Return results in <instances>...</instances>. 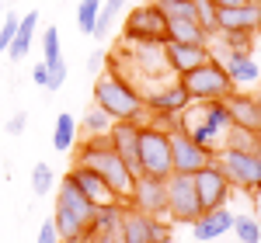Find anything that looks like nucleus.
<instances>
[{
	"label": "nucleus",
	"instance_id": "nucleus-42",
	"mask_svg": "<svg viewBox=\"0 0 261 243\" xmlns=\"http://www.w3.org/2000/svg\"><path fill=\"white\" fill-rule=\"evenodd\" d=\"M258 83H261V80H258Z\"/></svg>",
	"mask_w": 261,
	"mask_h": 243
},
{
	"label": "nucleus",
	"instance_id": "nucleus-13",
	"mask_svg": "<svg viewBox=\"0 0 261 243\" xmlns=\"http://www.w3.org/2000/svg\"><path fill=\"white\" fill-rule=\"evenodd\" d=\"M133 208H140L146 216H167V177H146L140 174L136 184H133V198H129Z\"/></svg>",
	"mask_w": 261,
	"mask_h": 243
},
{
	"label": "nucleus",
	"instance_id": "nucleus-15",
	"mask_svg": "<svg viewBox=\"0 0 261 243\" xmlns=\"http://www.w3.org/2000/svg\"><path fill=\"white\" fill-rule=\"evenodd\" d=\"M63 181H70L84 195V198H87V202L98 205V208H101V205H125V202H119V195H115L108 184L101 181L91 167H84V163H73V167H70V174H66Z\"/></svg>",
	"mask_w": 261,
	"mask_h": 243
},
{
	"label": "nucleus",
	"instance_id": "nucleus-11",
	"mask_svg": "<svg viewBox=\"0 0 261 243\" xmlns=\"http://www.w3.org/2000/svg\"><path fill=\"white\" fill-rule=\"evenodd\" d=\"M192 181H195V195H199L202 212L226 205V198H230V188H233V184H230V177H226V170L216 163V157L205 163V167H199V170L192 174Z\"/></svg>",
	"mask_w": 261,
	"mask_h": 243
},
{
	"label": "nucleus",
	"instance_id": "nucleus-36",
	"mask_svg": "<svg viewBox=\"0 0 261 243\" xmlns=\"http://www.w3.org/2000/svg\"><path fill=\"white\" fill-rule=\"evenodd\" d=\"M32 80L39 83V87L49 83V70H45V63H35V66H32Z\"/></svg>",
	"mask_w": 261,
	"mask_h": 243
},
{
	"label": "nucleus",
	"instance_id": "nucleus-6",
	"mask_svg": "<svg viewBox=\"0 0 261 243\" xmlns=\"http://www.w3.org/2000/svg\"><path fill=\"white\" fill-rule=\"evenodd\" d=\"M136 153H140V174H146V177H171V146H167V129H161V125H143V122H140ZM140 174H136V177H140Z\"/></svg>",
	"mask_w": 261,
	"mask_h": 243
},
{
	"label": "nucleus",
	"instance_id": "nucleus-3",
	"mask_svg": "<svg viewBox=\"0 0 261 243\" xmlns=\"http://www.w3.org/2000/svg\"><path fill=\"white\" fill-rule=\"evenodd\" d=\"M94 104L101 111H108L112 122H140L146 111L143 94L115 70V59L108 66V73H98V80H94Z\"/></svg>",
	"mask_w": 261,
	"mask_h": 243
},
{
	"label": "nucleus",
	"instance_id": "nucleus-12",
	"mask_svg": "<svg viewBox=\"0 0 261 243\" xmlns=\"http://www.w3.org/2000/svg\"><path fill=\"white\" fill-rule=\"evenodd\" d=\"M167 146H171V174H195L199 167H205L213 160V153L202 149L199 142L192 139L185 129H178V125H171Z\"/></svg>",
	"mask_w": 261,
	"mask_h": 243
},
{
	"label": "nucleus",
	"instance_id": "nucleus-41",
	"mask_svg": "<svg viewBox=\"0 0 261 243\" xmlns=\"http://www.w3.org/2000/svg\"><path fill=\"white\" fill-rule=\"evenodd\" d=\"M0 11H4V0H0Z\"/></svg>",
	"mask_w": 261,
	"mask_h": 243
},
{
	"label": "nucleus",
	"instance_id": "nucleus-35",
	"mask_svg": "<svg viewBox=\"0 0 261 243\" xmlns=\"http://www.w3.org/2000/svg\"><path fill=\"white\" fill-rule=\"evenodd\" d=\"M39 243H60V236H56V226H53V219H45L39 229Z\"/></svg>",
	"mask_w": 261,
	"mask_h": 243
},
{
	"label": "nucleus",
	"instance_id": "nucleus-16",
	"mask_svg": "<svg viewBox=\"0 0 261 243\" xmlns=\"http://www.w3.org/2000/svg\"><path fill=\"white\" fill-rule=\"evenodd\" d=\"M216 32H261V7L241 4V7H216Z\"/></svg>",
	"mask_w": 261,
	"mask_h": 243
},
{
	"label": "nucleus",
	"instance_id": "nucleus-19",
	"mask_svg": "<svg viewBox=\"0 0 261 243\" xmlns=\"http://www.w3.org/2000/svg\"><path fill=\"white\" fill-rule=\"evenodd\" d=\"M223 104H226L230 122H233L237 129H247V132H258L261 129V101L247 98V94H226Z\"/></svg>",
	"mask_w": 261,
	"mask_h": 243
},
{
	"label": "nucleus",
	"instance_id": "nucleus-26",
	"mask_svg": "<svg viewBox=\"0 0 261 243\" xmlns=\"http://www.w3.org/2000/svg\"><path fill=\"white\" fill-rule=\"evenodd\" d=\"M125 0H101V11H98V24H94V39H108V28L112 21L122 14Z\"/></svg>",
	"mask_w": 261,
	"mask_h": 243
},
{
	"label": "nucleus",
	"instance_id": "nucleus-34",
	"mask_svg": "<svg viewBox=\"0 0 261 243\" xmlns=\"http://www.w3.org/2000/svg\"><path fill=\"white\" fill-rule=\"evenodd\" d=\"M4 129H7V136H21V132L28 129V111H14V115L7 118Z\"/></svg>",
	"mask_w": 261,
	"mask_h": 243
},
{
	"label": "nucleus",
	"instance_id": "nucleus-9",
	"mask_svg": "<svg viewBox=\"0 0 261 243\" xmlns=\"http://www.w3.org/2000/svg\"><path fill=\"white\" fill-rule=\"evenodd\" d=\"M174 223H161L157 216H146L140 208H122V243H171Z\"/></svg>",
	"mask_w": 261,
	"mask_h": 243
},
{
	"label": "nucleus",
	"instance_id": "nucleus-23",
	"mask_svg": "<svg viewBox=\"0 0 261 243\" xmlns=\"http://www.w3.org/2000/svg\"><path fill=\"white\" fill-rule=\"evenodd\" d=\"M108 129H112V115H108V111H101L98 104H94V108H87V111H84V118L77 122V132H84V139L108 136Z\"/></svg>",
	"mask_w": 261,
	"mask_h": 243
},
{
	"label": "nucleus",
	"instance_id": "nucleus-25",
	"mask_svg": "<svg viewBox=\"0 0 261 243\" xmlns=\"http://www.w3.org/2000/svg\"><path fill=\"white\" fill-rule=\"evenodd\" d=\"M73 142H77V118L63 111L56 118V125H53V146L60 153H66V149H73Z\"/></svg>",
	"mask_w": 261,
	"mask_h": 243
},
{
	"label": "nucleus",
	"instance_id": "nucleus-5",
	"mask_svg": "<svg viewBox=\"0 0 261 243\" xmlns=\"http://www.w3.org/2000/svg\"><path fill=\"white\" fill-rule=\"evenodd\" d=\"M178 83L185 87V94L192 101H223L226 94H233V80L226 77V70L216 56L195 66V70H188V73H181Z\"/></svg>",
	"mask_w": 261,
	"mask_h": 243
},
{
	"label": "nucleus",
	"instance_id": "nucleus-30",
	"mask_svg": "<svg viewBox=\"0 0 261 243\" xmlns=\"http://www.w3.org/2000/svg\"><path fill=\"white\" fill-rule=\"evenodd\" d=\"M195 14H199V24L205 35H213L216 32V7L209 4V0H195Z\"/></svg>",
	"mask_w": 261,
	"mask_h": 243
},
{
	"label": "nucleus",
	"instance_id": "nucleus-38",
	"mask_svg": "<svg viewBox=\"0 0 261 243\" xmlns=\"http://www.w3.org/2000/svg\"><path fill=\"white\" fill-rule=\"evenodd\" d=\"M213 7H241V4H247V0H209Z\"/></svg>",
	"mask_w": 261,
	"mask_h": 243
},
{
	"label": "nucleus",
	"instance_id": "nucleus-21",
	"mask_svg": "<svg viewBox=\"0 0 261 243\" xmlns=\"http://www.w3.org/2000/svg\"><path fill=\"white\" fill-rule=\"evenodd\" d=\"M223 70H226V77L233 80V87H237V83H258L261 80V70H258V63H254L251 52H226Z\"/></svg>",
	"mask_w": 261,
	"mask_h": 243
},
{
	"label": "nucleus",
	"instance_id": "nucleus-1",
	"mask_svg": "<svg viewBox=\"0 0 261 243\" xmlns=\"http://www.w3.org/2000/svg\"><path fill=\"white\" fill-rule=\"evenodd\" d=\"M77 163L91 167L101 181H105L112 191H115V195H119V202L129 205V198H133V184H136V174H133V170H129V163H125L119 153L112 149L108 136L84 139V146H77Z\"/></svg>",
	"mask_w": 261,
	"mask_h": 243
},
{
	"label": "nucleus",
	"instance_id": "nucleus-20",
	"mask_svg": "<svg viewBox=\"0 0 261 243\" xmlns=\"http://www.w3.org/2000/svg\"><path fill=\"white\" fill-rule=\"evenodd\" d=\"M230 226H233V212L220 205V208H209V212H199V219L192 223V233H195V240H220L230 233Z\"/></svg>",
	"mask_w": 261,
	"mask_h": 243
},
{
	"label": "nucleus",
	"instance_id": "nucleus-8",
	"mask_svg": "<svg viewBox=\"0 0 261 243\" xmlns=\"http://www.w3.org/2000/svg\"><path fill=\"white\" fill-rule=\"evenodd\" d=\"M122 35H125V42H136V45H164L167 42V18L153 4H140L129 11Z\"/></svg>",
	"mask_w": 261,
	"mask_h": 243
},
{
	"label": "nucleus",
	"instance_id": "nucleus-31",
	"mask_svg": "<svg viewBox=\"0 0 261 243\" xmlns=\"http://www.w3.org/2000/svg\"><path fill=\"white\" fill-rule=\"evenodd\" d=\"M42 52H45V63L60 59V28H45L42 32Z\"/></svg>",
	"mask_w": 261,
	"mask_h": 243
},
{
	"label": "nucleus",
	"instance_id": "nucleus-33",
	"mask_svg": "<svg viewBox=\"0 0 261 243\" xmlns=\"http://www.w3.org/2000/svg\"><path fill=\"white\" fill-rule=\"evenodd\" d=\"M14 32H18V14H7V18H4V28H0V56L11 49V42H14Z\"/></svg>",
	"mask_w": 261,
	"mask_h": 243
},
{
	"label": "nucleus",
	"instance_id": "nucleus-40",
	"mask_svg": "<svg viewBox=\"0 0 261 243\" xmlns=\"http://www.w3.org/2000/svg\"><path fill=\"white\" fill-rule=\"evenodd\" d=\"M247 4H258V7H261V0H247Z\"/></svg>",
	"mask_w": 261,
	"mask_h": 243
},
{
	"label": "nucleus",
	"instance_id": "nucleus-7",
	"mask_svg": "<svg viewBox=\"0 0 261 243\" xmlns=\"http://www.w3.org/2000/svg\"><path fill=\"white\" fill-rule=\"evenodd\" d=\"M213 157L226 170L230 184H237L241 191H261V149H233V146H223L220 153H213Z\"/></svg>",
	"mask_w": 261,
	"mask_h": 243
},
{
	"label": "nucleus",
	"instance_id": "nucleus-14",
	"mask_svg": "<svg viewBox=\"0 0 261 243\" xmlns=\"http://www.w3.org/2000/svg\"><path fill=\"white\" fill-rule=\"evenodd\" d=\"M164 63H167V70H174V73H188V70H195L202 66L205 59H213V49H209V42H164Z\"/></svg>",
	"mask_w": 261,
	"mask_h": 243
},
{
	"label": "nucleus",
	"instance_id": "nucleus-18",
	"mask_svg": "<svg viewBox=\"0 0 261 243\" xmlns=\"http://www.w3.org/2000/svg\"><path fill=\"white\" fill-rule=\"evenodd\" d=\"M136 139H140V122H112L108 129V142L119 153L122 160L129 163L133 174H140V153H136Z\"/></svg>",
	"mask_w": 261,
	"mask_h": 243
},
{
	"label": "nucleus",
	"instance_id": "nucleus-10",
	"mask_svg": "<svg viewBox=\"0 0 261 243\" xmlns=\"http://www.w3.org/2000/svg\"><path fill=\"white\" fill-rule=\"evenodd\" d=\"M202 212L192 174H171L167 177V219L171 223H195Z\"/></svg>",
	"mask_w": 261,
	"mask_h": 243
},
{
	"label": "nucleus",
	"instance_id": "nucleus-27",
	"mask_svg": "<svg viewBox=\"0 0 261 243\" xmlns=\"http://www.w3.org/2000/svg\"><path fill=\"white\" fill-rule=\"evenodd\" d=\"M230 229L237 233L241 243H261V223L254 216H233V226Z\"/></svg>",
	"mask_w": 261,
	"mask_h": 243
},
{
	"label": "nucleus",
	"instance_id": "nucleus-22",
	"mask_svg": "<svg viewBox=\"0 0 261 243\" xmlns=\"http://www.w3.org/2000/svg\"><path fill=\"white\" fill-rule=\"evenodd\" d=\"M39 11H28V14H21L18 18V32H14V42H11V49H7V56L18 63L28 56V49H32V35H35V28H39Z\"/></svg>",
	"mask_w": 261,
	"mask_h": 243
},
{
	"label": "nucleus",
	"instance_id": "nucleus-32",
	"mask_svg": "<svg viewBox=\"0 0 261 243\" xmlns=\"http://www.w3.org/2000/svg\"><path fill=\"white\" fill-rule=\"evenodd\" d=\"M45 63V59H42ZM45 70H49V83H45V90H60L63 83H66V59H56V63H45Z\"/></svg>",
	"mask_w": 261,
	"mask_h": 243
},
{
	"label": "nucleus",
	"instance_id": "nucleus-37",
	"mask_svg": "<svg viewBox=\"0 0 261 243\" xmlns=\"http://www.w3.org/2000/svg\"><path fill=\"white\" fill-rule=\"evenodd\" d=\"M101 59H105V56H101V49H94V52H91V56H87V70H91V73H98Z\"/></svg>",
	"mask_w": 261,
	"mask_h": 243
},
{
	"label": "nucleus",
	"instance_id": "nucleus-24",
	"mask_svg": "<svg viewBox=\"0 0 261 243\" xmlns=\"http://www.w3.org/2000/svg\"><path fill=\"white\" fill-rule=\"evenodd\" d=\"M167 39L171 42H209L199 21L192 18H167Z\"/></svg>",
	"mask_w": 261,
	"mask_h": 243
},
{
	"label": "nucleus",
	"instance_id": "nucleus-17",
	"mask_svg": "<svg viewBox=\"0 0 261 243\" xmlns=\"http://www.w3.org/2000/svg\"><path fill=\"white\" fill-rule=\"evenodd\" d=\"M188 94H185V87L181 83H167V87H161V90H150V94H143V104L157 115V118H178L181 111L188 108Z\"/></svg>",
	"mask_w": 261,
	"mask_h": 243
},
{
	"label": "nucleus",
	"instance_id": "nucleus-4",
	"mask_svg": "<svg viewBox=\"0 0 261 243\" xmlns=\"http://www.w3.org/2000/svg\"><path fill=\"white\" fill-rule=\"evenodd\" d=\"M94 212H98V205H91L70 181H63L60 198H56V216H53L60 243H87L91 240Z\"/></svg>",
	"mask_w": 261,
	"mask_h": 243
},
{
	"label": "nucleus",
	"instance_id": "nucleus-28",
	"mask_svg": "<svg viewBox=\"0 0 261 243\" xmlns=\"http://www.w3.org/2000/svg\"><path fill=\"white\" fill-rule=\"evenodd\" d=\"M98 11H101V0H81V7H77V28H81L84 35H94Z\"/></svg>",
	"mask_w": 261,
	"mask_h": 243
},
{
	"label": "nucleus",
	"instance_id": "nucleus-29",
	"mask_svg": "<svg viewBox=\"0 0 261 243\" xmlns=\"http://www.w3.org/2000/svg\"><path fill=\"white\" fill-rule=\"evenodd\" d=\"M53 184H56L53 167H49V163H35V167H32V191L42 198V195H49V191H53Z\"/></svg>",
	"mask_w": 261,
	"mask_h": 243
},
{
	"label": "nucleus",
	"instance_id": "nucleus-39",
	"mask_svg": "<svg viewBox=\"0 0 261 243\" xmlns=\"http://www.w3.org/2000/svg\"><path fill=\"white\" fill-rule=\"evenodd\" d=\"M258 149H261V129H258Z\"/></svg>",
	"mask_w": 261,
	"mask_h": 243
},
{
	"label": "nucleus",
	"instance_id": "nucleus-2",
	"mask_svg": "<svg viewBox=\"0 0 261 243\" xmlns=\"http://www.w3.org/2000/svg\"><path fill=\"white\" fill-rule=\"evenodd\" d=\"M178 129H185L202 149L220 153L233 122H230V111L223 101H188V108L178 115Z\"/></svg>",
	"mask_w": 261,
	"mask_h": 243
}]
</instances>
